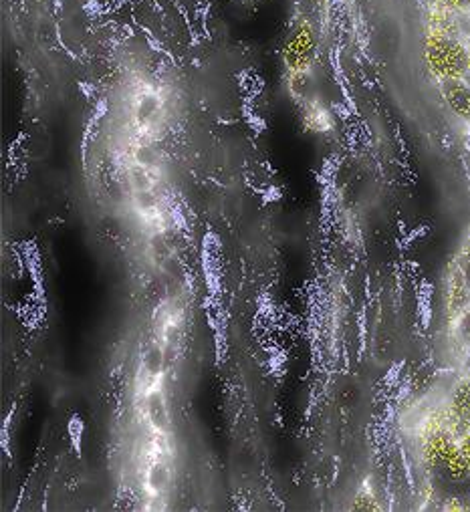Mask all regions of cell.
<instances>
[{"mask_svg":"<svg viewBox=\"0 0 470 512\" xmlns=\"http://www.w3.org/2000/svg\"><path fill=\"white\" fill-rule=\"evenodd\" d=\"M287 89H289L291 97L297 99L301 105L307 103V101H311V99H317L315 81H313L311 71H305V73H287Z\"/></svg>","mask_w":470,"mask_h":512,"instance_id":"obj_11","label":"cell"},{"mask_svg":"<svg viewBox=\"0 0 470 512\" xmlns=\"http://www.w3.org/2000/svg\"><path fill=\"white\" fill-rule=\"evenodd\" d=\"M132 162H138L146 168L158 170V154L150 146H136L132 152Z\"/></svg>","mask_w":470,"mask_h":512,"instance_id":"obj_18","label":"cell"},{"mask_svg":"<svg viewBox=\"0 0 470 512\" xmlns=\"http://www.w3.org/2000/svg\"><path fill=\"white\" fill-rule=\"evenodd\" d=\"M132 204L134 208L146 218V220H158L162 216V198L156 192V188L152 190H140V192H132Z\"/></svg>","mask_w":470,"mask_h":512,"instance_id":"obj_12","label":"cell"},{"mask_svg":"<svg viewBox=\"0 0 470 512\" xmlns=\"http://www.w3.org/2000/svg\"><path fill=\"white\" fill-rule=\"evenodd\" d=\"M470 305V283L456 265V261L450 265L444 285V317L446 323H454L464 309Z\"/></svg>","mask_w":470,"mask_h":512,"instance_id":"obj_5","label":"cell"},{"mask_svg":"<svg viewBox=\"0 0 470 512\" xmlns=\"http://www.w3.org/2000/svg\"><path fill=\"white\" fill-rule=\"evenodd\" d=\"M156 172H158V170H152V168H146V166H142V164H138V162H132V164L128 166V182H130L132 192L156 188V184H158Z\"/></svg>","mask_w":470,"mask_h":512,"instance_id":"obj_14","label":"cell"},{"mask_svg":"<svg viewBox=\"0 0 470 512\" xmlns=\"http://www.w3.org/2000/svg\"><path fill=\"white\" fill-rule=\"evenodd\" d=\"M162 113H164V107H162V97L158 93L142 91L136 95L132 105V119L140 132L156 130V125L162 119Z\"/></svg>","mask_w":470,"mask_h":512,"instance_id":"obj_8","label":"cell"},{"mask_svg":"<svg viewBox=\"0 0 470 512\" xmlns=\"http://www.w3.org/2000/svg\"><path fill=\"white\" fill-rule=\"evenodd\" d=\"M422 55L426 71L436 83L468 77L470 41L464 35L426 29Z\"/></svg>","mask_w":470,"mask_h":512,"instance_id":"obj_2","label":"cell"},{"mask_svg":"<svg viewBox=\"0 0 470 512\" xmlns=\"http://www.w3.org/2000/svg\"><path fill=\"white\" fill-rule=\"evenodd\" d=\"M430 5L454 15L462 23H470V0H430Z\"/></svg>","mask_w":470,"mask_h":512,"instance_id":"obj_16","label":"cell"},{"mask_svg":"<svg viewBox=\"0 0 470 512\" xmlns=\"http://www.w3.org/2000/svg\"><path fill=\"white\" fill-rule=\"evenodd\" d=\"M456 265L460 267V271L464 273V277L468 279V283H470V236L466 238V242L462 244V248H460V252H458V256H456Z\"/></svg>","mask_w":470,"mask_h":512,"instance_id":"obj_19","label":"cell"},{"mask_svg":"<svg viewBox=\"0 0 470 512\" xmlns=\"http://www.w3.org/2000/svg\"><path fill=\"white\" fill-rule=\"evenodd\" d=\"M319 45H321V39L315 25L309 19L301 17L291 27L281 51V59L287 73L313 71L319 57Z\"/></svg>","mask_w":470,"mask_h":512,"instance_id":"obj_3","label":"cell"},{"mask_svg":"<svg viewBox=\"0 0 470 512\" xmlns=\"http://www.w3.org/2000/svg\"><path fill=\"white\" fill-rule=\"evenodd\" d=\"M351 508L354 510H380V502H378V496L372 492L370 486H362L358 490V494L354 496V504H351Z\"/></svg>","mask_w":470,"mask_h":512,"instance_id":"obj_17","label":"cell"},{"mask_svg":"<svg viewBox=\"0 0 470 512\" xmlns=\"http://www.w3.org/2000/svg\"><path fill=\"white\" fill-rule=\"evenodd\" d=\"M458 446H460V452H462V456H464V460L470 468V432L458 440Z\"/></svg>","mask_w":470,"mask_h":512,"instance_id":"obj_20","label":"cell"},{"mask_svg":"<svg viewBox=\"0 0 470 512\" xmlns=\"http://www.w3.org/2000/svg\"><path fill=\"white\" fill-rule=\"evenodd\" d=\"M142 410H144V420H146L148 428L152 430V434L168 438L172 432V422H170L168 402H166V396L160 386L144 392Z\"/></svg>","mask_w":470,"mask_h":512,"instance_id":"obj_7","label":"cell"},{"mask_svg":"<svg viewBox=\"0 0 470 512\" xmlns=\"http://www.w3.org/2000/svg\"><path fill=\"white\" fill-rule=\"evenodd\" d=\"M450 335L456 341V345L466 355H470V305L464 309V313L454 323H450Z\"/></svg>","mask_w":470,"mask_h":512,"instance_id":"obj_15","label":"cell"},{"mask_svg":"<svg viewBox=\"0 0 470 512\" xmlns=\"http://www.w3.org/2000/svg\"><path fill=\"white\" fill-rule=\"evenodd\" d=\"M144 484H146V490L154 498L162 496L170 488V484H172V468H170V464H168V460L164 456L156 454L150 460V464L146 468V474H144Z\"/></svg>","mask_w":470,"mask_h":512,"instance_id":"obj_10","label":"cell"},{"mask_svg":"<svg viewBox=\"0 0 470 512\" xmlns=\"http://www.w3.org/2000/svg\"><path fill=\"white\" fill-rule=\"evenodd\" d=\"M442 414H444L446 430L456 440H460L470 432V373L468 371H464L450 386L442 406Z\"/></svg>","mask_w":470,"mask_h":512,"instance_id":"obj_4","label":"cell"},{"mask_svg":"<svg viewBox=\"0 0 470 512\" xmlns=\"http://www.w3.org/2000/svg\"><path fill=\"white\" fill-rule=\"evenodd\" d=\"M305 115V125L313 132H327L331 130V115L329 111L319 103V99H311L301 105Z\"/></svg>","mask_w":470,"mask_h":512,"instance_id":"obj_13","label":"cell"},{"mask_svg":"<svg viewBox=\"0 0 470 512\" xmlns=\"http://www.w3.org/2000/svg\"><path fill=\"white\" fill-rule=\"evenodd\" d=\"M420 456L424 468L438 478L454 484L470 482V468L460 452L458 440L446 430L442 410L432 422L426 424L422 432Z\"/></svg>","mask_w":470,"mask_h":512,"instance_id":"obj_1","label":"cell"},{"mask_svg":"<svg viewBox=\"0 0 470 512\" xmlns=\"http://www.w3.org/2000/svg\"><path fill=\"white\" fill-rule=\"evenodd\" d=\"M438 93L446 111L464 127H470V77L440 81Z\"/></svg>","mask_w":470,"mask_h":512,"instance_id":"obj_6","label":"cell"},{"mask_svg":"<svg viewBox=\"0 0 470 512\" xmlns=\"http://www.w3.org/2000/svg\"><path fill=\"white\" fill-rule=\"evenodd\" d=\"M468 77H470V55H468Z\"/></svg>","mask_w":470,"mask_h":512,"instance_id":"obj_21","label":"cell"},{"mask_svg":"<svg viewBox=\"0 0 470 512\" xmlns=\"http://www.w3.org/2000/svg\"><path fill=\"white\" fill-rule=\"evenodd\" d=\"M166 367H168L166 349L160 343H152L146 349V353L142 357V363H140V377H142V383H144V392L158 386V381L164 375Z\"/></svg>","mask_w":470,"mask_h":512,"instance_id":"obj_9","label":"cell"}]
</instances>
